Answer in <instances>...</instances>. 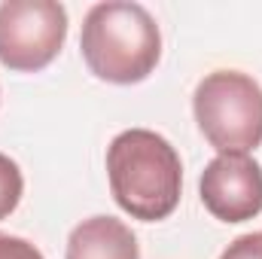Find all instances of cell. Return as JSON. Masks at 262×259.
<instances>
[{
    "label": "cell",
    "mask_w": 262,
    "mask_h": 259,
    "mask_svg": "<svg viewBox=\"0 0 262 259\" xmlns=\"http://www.w3.org/2000/svg\"><path fill=\"white\" fill-rule=\"evenodd\" d=\"M198 192L220 223H247L262 213V168L244 153H223L207 162Z\"/></svg>",
    "instance_id": "cell-5"
},
{
    "label": "cell",
    "mask_w": 262,
    "mask_h": 259,
    "mask_svg": "<svg viewBox=\"0 0 262 259\" xmlns=\"http://www.w3.org/2000/svg\"><path fill=\"white\" fill-rule=\"evenodd\" d=\"M79 49L98 79L113 85H134L143 82L159 64L162 31L146 6L107 0L85 12Z\"/></svg>",
    "instance_id": "cell-2"
},
{
    "label": "cell",
    "mask_w": 262,
    "mask_h": 259,
    "mask_svg": "<svg viewBox=\"0 0 262 259\" xmlns=\"http://www.w3.org/2000/svg\"><path fill=\"white\" fill-rule=\"evenodd\" d=\"M192 113L204 140L223 153H250L262 143V85L241 70H213L195 85Z\"/></svg>",
    "instance_id": "cell-3"
},
{
    "label": "cell",
    "mask_w": 262,
    "mask_h": 259,
    "mask_svg": "<svg viewBox=\"0 0 262 259\" xmlns=\"http://www.w3.org/2000/svg\"><path fill=\"white\" fill-rule=\"evenodd\" d=\"M107 177L116 204L143 223L168 220L183 189V165L171 140L149 128L119 131L107 146Z\"/></svg>",
    "instance_id": "cell-1"
},
{
    "label": "cell",
    "mask_w": 262,
    "mask_h": 259,
    "mask_svg": "<svg viewBox=\"0 0 262 259\" xmlns=\"http://www.w3.org/2000/svg\"><path fill=\"white\" fill-rule=\"evenodd\" d=\"M21 192H25V177H21L18 165L0 153V220H6L18 207Z\"/></svg>",
    "instance_id": "cell-7"
},
{
    "label": "cell",
    "mask_w": 262,
    "mask_h": 259,
    "mask_svg": "<svg viewBox=\"0 0 262 259\" xmlns=\"http://www.w3.org/2000/svg\"><path fill=\"white\" fill-rule=\"evenodd\" d=\"M220 259H262V232H250V235H241L235 238Z\"/></svg>",
    "instance_id": "cell-8"
},
{
    "label": "cell",
    "mask_w": 262,
    "mask_h": 259,
    "mask_svg": "<svg viewBox=\"0 0 262 259\" xmlns=\"http://www.w3.org/2000/svg\"><path fill=\"white\" fill-rule=\"evenodd\" d=\"M67 40V9L55 0L0 3V64L15 73H37L55 61Z\"/></svg>",
    "instance_id": "cell-4"
},
{
    "label": "cell",
    "mask_w": 262,
    "mask_h": 259,
    "mask_svg": "<svg viewBox=\"0 0 262 259\" xmlns=\"http://www.w3.org/2000/svg\"><path fill=\"white\" fill-rule=\"evenodd\" d=\"M0 259H43V253L31 241L0 232Z\"/></svg>",
    "instance_id": "cell-9"
},
{
    "label": "cell",
    "mask_w": 262,
    "mask_h": 259,
    "mask_svg": "<svg viewBox=\"0 0 262 259\" xmlns=\"http://www.w3.org/2000/svg\"><path fill=\"white\" fill-rule=\"evenodd\" d=\"M64 259H140V247L122 220L89 217L73 226Z\"/></svg>",
    "instance_id": "cell-6"
}]
</instances>
